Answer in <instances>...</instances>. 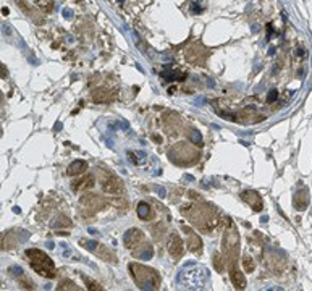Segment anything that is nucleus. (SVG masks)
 Segmentation results:
<instances>
[{
    "label": "nucleus",
    "mask_w": 312,
    "mask_h": 291,
    "mask_svg": "<svg viewBox=\"0 0 312 291\" xmlns=\"http://www.w3.org/2000/svg\"><path fill=\"white\" fill-rule=\"evenodd\" d=\"M128 268H130L134 283L141 290H157L160 286V277L154 268H149L141 264H130Z\"/></svg>",
    "instance_id": "f257e3e1"
},
{
    "label": "nucleus",
    "mask_w": 312,
    "mask_h": 291,
    "mask_svg": "<svg viewBox=\"0 0 312 291\" xmlns=\"http://www.w3.org/2000/svg\"><path fill=\"white\" fill-rule=\"evenodd\" d=\"M178 281L186 290H201L209 283V272L204 267H191L180 272Z\"/></svg>",
    "instance_id": "f03ea898"
},
{
    "label": "nucleus",
    "mask_w": 312,
    "mask_h": 291,
    "mask_svg": "<svg viewBox=\"0 0 312 291\" xmlns=\"http://www.w3.org/2000/svg\"><path fill=\"white\" fill-rule=\"evenodd\" d=\"M26 255L29 259V264L33 267V270L37 272L39 275H42L46 278H53L57 275L55 265H53L52 259L46 252L39 251V249H28Z\"/></svg>",
    "instance_id": "7ed1b4c3"
},
{
    "label": "nucleus",
    "mask_w": 312,
    "mask_h": 291,
    "mask_svg": "<svg viewBox=\"0 0 312 291\" xmlns=\"http://www.w3.org/2000/svg\"><path fill=\"white\" fill-rule=\"evenodd\" d=\"M79 202H81V206L84 210H89V213H94V212H97V210L104 209L105 204H107L104 197L95 196V194H84V196L79 199Z\"/></svg>",
    "instance_id": "20e7f679"
},
{
    "label": "nucleus",
    "mask_w": 312,
    "mask_h": 291,
    "mask_svg": "<svg viewBox=\"0 0 312 291\" xmlns=\"http://www.w3.org/2000/svg\"><path fill=\"white\" fill-rule=\"evenodd\" d=\"M142 241H144V235H142V231L137 230V228H130L123 236V244H125V248H128V249L137 248Z\"/></svg>",
    "instance_id": "39448f33"
},
{
    "label": "nucleus",
    "mask_w": 312,
    "mask_h": 291,
    "mask_svg": "<svg viewBox=\"0 0 312 291\" xmlns=\"http://www.w3.org/2000/svg\"><path fill=\"white\" fill-rule=\"evenodd\" d=\"M102 189L108 194H120L121 191H123V184H121V181L118 180L117 176H113V175L110 173L108 178H104V180H102Z\"/></svg>",
    "instance_id": "423d86ee"
},
{
    "label": "nucleus",
    "mask_w": 312,
    "mask_h": 291,
    "mask_svg": "<svg viewBox=\"0 0 312 291\" xmlns=\"http://www.w3.org/2000/svg\"><path fill=\"white\" fill-rule=\"evenodd\" d=\"M293 206L296 210H304L309 206V189L302 188V189L296 191L294 197H293Z\"/></svg>",
    "instance_id": "0eeeda50"
},
{
    "label": "nucleus",
    "mask_w": 312,
    "mask_h": 291,
    "mask_svg": "<svg viewBox=\"0 0 312 291\" xmlns=\"http://www.w3.org/2000/svg\"><path fill=\"white\" fill-rule=\"evenodd\" d=\"M168 251H170V254H172L176 260H178V259H181L183 252H184V244H183L181 238H180L178 235H173L172 236V239H170V243H168Z\"/></svg>",
    "instance_id": "6e6552de"
},
{
    "label": "nucleus",
    "mask_w": 312,
    "mask_h": 291,
    "mask_svg": "<svg viewBox=\"0 0 312 291\" xmlns=\"http://www.w3.org/2000/svg\"><path fill=\"white\" fill-rule=\"evenodd\" d=\"M241 197H243V201H246L256 212L262 210V207H264L262 206V199H260V196L256 193V191H244V193L241 194Z\"/></svg>",
    "instance_id": "1a4fd4ad"
},
{
    "label": "nucleus",
    "mask_w": 312,
    "mask_h": 291,
    "mask_svg": "<svg viewBox=\"0 0 312 291\" xmlns=\"http://www.w3.org/2000/svg\"><path fill=\"white\" fill-rule=\"evenodd\" d=\"M92 186H94V176L92 175H84V176L71 181V188L75 191H86V189H91Z\"/></svg>",
    "instance_id": "9d476101"
},
{
    "label": "nucleus",
    "mask_w": 312,
    "mask_h": 291,
    "mask_svg": "<svg viewBox=\"0 0 312 291\" xmlns=\"http://www.w3.org/2000/svg\"><path fill=\"white\" fill-rule=\"evenodd\" d=\"M86 170H88V162L86 160H73L71 164H70L66 173H68L70 176H79V175L86 173Z\"/></svg>",
    "instance_id": "9b49d317"
},
{
    "label": "nucleus",
    "mask_w": 312,
    "mask_h": 291,
    "mask_svg": "<svg viewBox=\"0 0 312 291\" xmlns=\"http://www.w3.org/2000/svg\"><path fill=\"white\" fill-rule=\"evenodd\" d=\"M94 254H97L99 257H100L102 260H105V262H112V264H115V262H117L115 254L107 248V246H104V244H97V248L94 249Z\"/></svg>",
    "instance_id": "f8f14e48"
},
{
    "label": "nucleus",
    "mask_w": 312,
    "mask_h": 291,
    "mask_svg": "<svg viewBox=\"0 0 312 291\" xmlns=\"http://www.w3.org/2000/svg\"><path fill=\"white\" fill-rule=\"evenodd\" d=\"M139 249L134 248V255L137 259H144V260H149L150 257L154 255V249L149 243H141V246H137Z\"/></svg>",
    "instance_id": "ddd939ff"
},
{
    "label": "nucleus",
    "mask_w": 312,
    "mask_h": 291,
    "mask_svg": "<svg viewBox=\"0 0 312 291\" xmlns=\"http://www.w3.org/2000/svg\"><path fill=\"white\" fill-rule=\"evenodd\" d=\"M188 236H189V241H188L189 249H191L194 254L201 255L202 254V241H201V238H199L197 235H194V231H189Z\"/></svg>",
    "instance_id": "4468645a"
},
{
    "label": "nucleus",
    "mask_w": 312,
    "mask_h": 291,
    "mask_svg": "<svg viewBox=\"0 0 312 291\" xmlns=\"http://www.w3.org/2000/svg\"><path fill=\"white\" fill-rule=\"evenodd\" d=\"M137 215H139V218L142 220H149L150 217H152V209H150V206L147 202H139V206H137Z\"/></svg>",
    "instance_id": "2eb2a0df"
},
{
    "label": "nucleus",
    "mask_w": 312,
    "mask_h": 291,
    "mask_svg": "<svg viewBox=\"0 0 312 291\" xmlns=\"http://www.w3.org/2000/svg\"><path fill=\"white\" fill-rule=\"evenodd\" d=\"M92 100L95 104H105V102L110 100V95L105 89H97L95 92H92Z\"/></svg>",
    "instance_id": "dca6fc26"
},
{
    "label": "nucleus",
    "mask_w": 312,
    "mask_h": 291,
    "mask_svg": "<svg viewBox=\"0 0 312 291\" xmlns=\"http://www.w3.org/2000/svg\"><path fill=\"white\" fill-rule=\"evenodd\" d=\"M243 267H244V270L246 272H254V268H256V262L252 260V259L249 257V255H246V257L243 259Z\"/></svg>",
    "instance_id": "f3484780"
},
{
    "label": "nucleus",
    "mask_w": 312,
    "mask_h": 291,
    "mask_svg": "<svg viewBox=\"0 0 312 291\" xmlns=\"http://www.w3.org/2000/svg\"><path fill=\"white\" fill-rule=\"evenodd\" d=\"M57 290H60V291H63V290H79L78 286H76L73 281H70V280H63L62 283L58 285V288Z\"/></svg>",
    "instance_id": "a211bd4d"
},
{
    "label": "nucleus",
    "mask_w": 312,
    "mask_h": 291,
    "mask_svg": "<svg viewBox=\"0 0 312 291\" xmlns=\"http://www.w3.org/2000/svg\"><path fill=\"white\" fill-rule=\"evenodd\" d=\"M189 137H191V142L197 144V146H202V137H201V133H199L197 129H191Z\"/></svg>",
    "instance_id": "6ab92c4d"
},
{
    "label": "nucleus",
    "mask_w": 312,
    "mask_h": 291,
    "mask_svg": "<svg viewBox=\"0 0 312 291\" xmlns=\"http://www.w3.org/2000/svg\"><path fill=\"white\" fill-rule=\"evenodd\" d=\"M162 75L165 79H184V75H181L178 71H163Z\"/></svg>",
    "instance_id": "aec40b11"
},
{
    "label": "nucleus",
    "mask_w": 312,
    "mask_h": 291,
    "mask_svg": "<svg viewBox=\"0 0 312 291\" xmlns=\"http://www.w3.org/2000/svg\"><path fill=\"white\" fill-rule=\"evenodd\" d=\"M13 246V239H11V235L7 233V235L2 236V249H8Z\"/></svg>",
    "instance_id": "412c9836"
},
{
    "label": "nucleus",
    "mask_w": 312,
    "mask_h": 291,
    "mask_svg": "<svg viewBox=\"0 0 312 291\" xmlns=\"http://www.w3.org/2000/svg\"><path fill=\"white\" fill-rule=\"evenodd\" d=\"M222 262H223V259L220 257V254H215L214 255V267H215V270H217V272L223 270V264H222Z\"/></svg>",
    "instance_id": "4be33fe9"
},
{
    "label": "nucleus",
    "mask_w": 312,
    "mask_h": 291,
    "mask_svg": "<svg viewBox=\"0 0 312 291\" xmlns=\"http://www.w3.org/2000/svg\"><path fill=\"white\" fill-rule=\"evenodd\" d=\"M84 281L88 283V290H95V291H102V290H104V288L99 286L95 281H91V280H88V278H84Z\"/></svg>",
    "instance_id": "5701e85b"
},
{
    "label": "nucleus",
    "mask_w": 312,
    "mask_h": 291,
    "mask_svg": "<svg viewBox=\"0 0 312 291\" xmlns=\"http://www.w3.org/2000/svg\"><path fill=\"white\" fill-rule=\"evenodd\" d=\"M278 97V91H276V89H272V91H269V94H267V102H273L275 100V99Z\"/></svg>",
    "instance_id": "b1692460"
},
{
    "label": "nucleus",
    "mask_w": 312,
    "mask_h": 291,
    "mask_svg": "<svg viewBox=\"0 0 312 291\" xmlns=\"http://www.w3.org/2000/svg\"><path fill=\"white\" fill-rule=\"evenodd\" d=\"M57 226L58 225H63V226H71V222H70V218H66V217H60V222L55 223Z\"/></svg>",
    "instance_id": "393cba45"
},
{
    "label": "nucleus",
    "mask_w": 312,
    "mask_h": 291,
    "mask_svg": "<svg viewBox=\"0 0 312 291\" xmlns=\"http://www.w3.org/2000/svg\"><path fill=\"white\" fill-rule=\"evenodd\" d=\"M21 288H24V290H28V288H29V290H33L34 285H33V281H31V280H23V281H21Z\"/></svg>",
    "instance_id": "a878e982"
},
{
    "label": "nucleus",
    "mask_w": 312,
    "mask_h": 291,
    "mask_svg": "<svg viewBox=\"0 0 312 291\" xmlns=\"http://www.w3.org/2000/svg\"><path fill=\"white\" fill-rule=\"evenodd\" d=\"M10 272H11V275H18V277H21V275H23V270H21V267H11Z\"/></svg>",
    "instance_id": "bb28decb"
},
{
    "label": "nucleus",
    "mask_w": 312,
    "mask_h": 291,
    "mask_svg": "<svg viewBox=\"0 0 312 291\" xmlns=\"http://www.w3.org/2000/svg\"><path fill=\"white\" fill-rule=\"evenodd\" d=\"M63 16L68 18V20H70V18L73 16V15H71V10H63Z\"/></svg>",
    "instance_id": "cd10ccee"
},
{
    "label": "nucleus",
    "mask_w": 312,
    "mask_h": 291,
    "mask_svg": "<svg viewBox=\"0 0 312 291\" xmlns=\"http://www.w3.org/2000/svg\"><path fill=\"white\" fill-rule=\"evenodd\" d=\"M191 10L194 11V13H199V11H202V8H201V7H197V5L194 4V5H192V8H191Z\"/></svg>",
    "instance_id": "c85d7f7f"
},
{
    "label": "nucleus",
    "mask_w": 312,
    "mask_h": 291,
    "mask_svg": "<svg viewBox=\"0 0 312 291\" xmlns=\"http://www.w3.org/2000/svg\"><path fill=\"white\" fill-rule=\"evenodd\" d=\"M0 73H2V78H7L8 73H7V68H5L4 65H2V70H0Z\"/></svg>",
    "instance_id": "c756f323"
},
{
    "label": "nucleus",
    "mask_w": 312,
    "mask_h": 291,
    "mask_svg": "<svg viewBox=\"0 0 312 291\" xmlns=\"http://www.w3.org/2000/svg\"><path fill=\"white\" fill-rule=\"evenodd\" d=\"M60 128H62V123H60V121H58V123L55 125V131H60Z\"/></svg>",
    "instance_id": "7c9ffc66"
},
{
    "label": "nucleus",
    "mask_w": 312,
    "mask_h": 291,
    "mask_svg": "<svg viewBox=\"0 0 312 291\" xmlns=\"http://www.w3.org/2000/svg\"><path fill=\"white\" fill-rule=\"evenodd\" d=\"M2 13H4V15H8V8L4 7V8H2Z\"/></svg>",
    "instance_id": "2f4dec72"
},
{
    "label": "nucleus",
    "mask_w": 312,
    "mask_h": 291,
    "mask_svg": "<svg viewBox=\"0 0 312 291\" xmlns=\"http://www.w3.org/2000/svg\"><path fill=\"white\" fill-rule=\"evenodd\" d=\"M13 212H15V213H20V212H21V210H20V207H15V209H13Z\"/></svg>",
    "instance_id": "473e14b6"
}]
</instances>
